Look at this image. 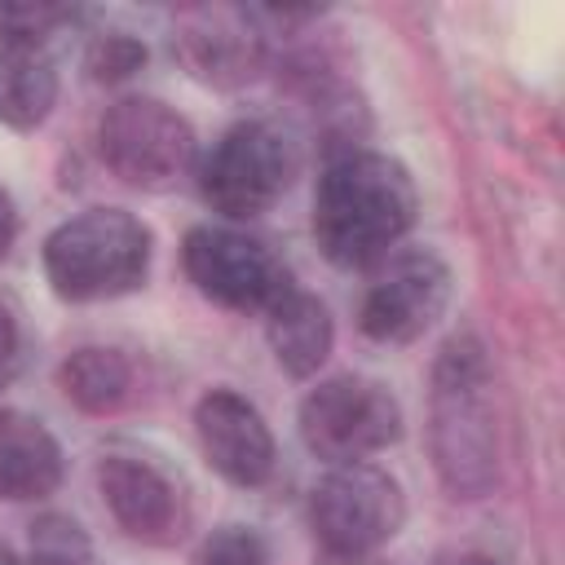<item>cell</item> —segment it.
<instances>
[{"label": "cell", "instance_id": "1", "mask_svg": "<svg viewBox=\"0 0 565 565\" xmlns=\"http://www.w3.org/2000/svg\"><path fill=\"white\" fill-rule=\"evenodd\" d=\"M419 194L406 163L380 150H344L327 163L313 194V238L340 269L388 256L415 225Z\"/></svg>", "mask_w": 565, "mask_h": 565}, {"label": "cell", "instance_id": "2", "mask_svg": "<svg viewBox=\"0 0 565 565\" xmlns=\"http://www.w3.org/2000/svg\"><path fill=\"white\" fill-rule=\"evenodd\" d=\"M490 358L472 331L441 344L428 393V446L441 486L455 499H486L499 481V419L490 397Z\"/></svg>", "mask_w": 565, "mask_h": 565}, {"label": "cell", "instance_id": "3", "mask_svg": "<svg viewBox=\"0 0 565 565\" xmlns=\"http://www.w3.org/2000/svg\"><path fill=\"white\" fill-rule=\"evenodd\" d=\"M154 238L124 207H88L44 238V278L71 305L115 300L146 282Z\"/></svg>", "mask_w": 565, "mask_h": 565}, {"label": "cell", "instance_id": "4", "mask_svg": "<svg viewBox=\"0 0 565 565\" xmlns=\"http://www.w3.org/2000/svg\"><path fill=\"white\" fill-rule=\"evenodd\" d=\"M291 177H296V146L269 119L230 124L194 168L203 203L230 221L265 216L287 194Z\"/></svg>", "mask_w": 565, "mask_h": 565}, {"label": "cell", "instance_id": "5", "mask_svg": "<svg viewBox=\"0 0 565 565\" xmlns=\"http://www.w3.org/2000/svg\"><path fill=\"white\" fill-rule=\"evenodd\" d=\"M406 494L375 463H340L309 490V530L335 561H362L397 539Z\"/></svg>", "mask_w": 565, "mask_h": 565}, {"label": "cell", "instance_id": "6", "mask_svg": "<svg viewBox=\"0 0 565 565\" xmlns=\"http://www.w3.org/2000/svg\"><path fill=\"white\" fill-rule=\"evenodd\" d=\"M300 437L331 468L366 463L371 455L388 450L402 437V406L380 380L331 375L305 393Z\"/></svg>", "mask_w": 565, "mask_h": 565}, {"label": "cell", "instance_id": "7", "mask_svg": "<svg viewBox=\"0 0 565 565\" xmlns=\"http://www.w3.org/2000/svg\"><path fill=\"white\" fill-rule=\"evenodd\" d=\"M102 163L132 190H172L199 159L194 128L159 97H124L97 124Z\"/></svg>", "mask_w": 565, "mask_h": 565}, {"label": "cell", "instance_id": "8", "mask_svg": "<svg viewBox=\"0 0 565 565\" xmlns=\"http://www.w3.org/2000/svg\"><path fill=\"white\" fill-rule=\"evenodd\" d=\"M185 278L216 305L238 313H265L291 282L287 265L252 234L230 225H194L181 238Z\"/></svg>", "mask_w": 565, "mask_h": 565}, {"label": "cell", "instance_id": "9", "mask_svg": "<svg viewBox=\"0 0 565 565\" xmlns=\"http://www.w3.org/2000/svg\"><path fill=\"white\" fill-rule=\"evenodd\" d=\"M450 291H455L450 265L437 252L428 247L393 252L358 305V327L375 344H411L446 313Z\"/></svg>", "mask_w": 565, "mask_h": 565}, {"label": "cell", "instance_id": "10", "mask_svg": "<svg viewBox=\"0 0 565 565\" xmlns=\"http://www.w3.org/2000/svg\"><path fill=\"white\" fill-rule=\"evenodd\" d=\"M97 490L128 539L163 547V543H177L190 525L185 486L159 459L132 455V450H110L97 463Z\"/></svg>", "mask_w": 565, "mask_h": 565}, {"label": "cell", "instance_id": "11", "mask_svg": "<svg viewBox=\"0 0 565 565\" xmlns=\"http://www.w3.org/2000/svg\"><path fill=\"white\" fill-rule=\"evenodd\" d=\"M194 433H199V450L207 459V468L216 477H225L230 486H265L274 472V433L265 424V415L234 388H212L199 397L194 406Z\"/></svg>", "mask_w": 565, "mask_h": 565}, {"label": "cell", "instance_id": "12", "mask_svg": "<svg viewBox=\"0 0 565 565\" xmlns=\"http://www.w3.org/2000/svg\"><path fill=\"white\" fill-rule=\"evenodd\" d=\"M172 53L199 84L238 88L265 66V35L252 9H194L177 22Z\"/></svg>", "mask_w": 565, "mask_h": 565}, {"label": "cell", "instance_id": "13", "mask_svg": "<svg viewBox=\"0 0 565 565\" xmlns=\"http://www.w3.org/2000/svg\"><path fill=\"white\" fill-rule=\"evenodd\" d=\"M66 459L44 419L9 406L0 411V499L31 503L62 486Z\"/></svg>", "mask_w": 565, "mask_h": 565}, {"label": "cell", "instance_id": "14", "mask_svg": "<svg viewBox=\"0 0 565 565\" xmlns=\"http://www.w3.org/2000/svg\"><path fill=\"white\" fill-rule=\"evenodd\" d=\"M265 340L278 358V366L296 380L318 375V366L331 358L335 344V327L327 305L313 291L287 287L269 309H265Z\"/></svg>", "mask_w": 565, "mask_h": 565}, {"label": "cell", "instance_id": "15", "mask_svg": "<svg viewBox=\"0 0 565 565\" xmlns=\"http://www.w3.org/2000/svg\"><path fill=\"white\" fill-rule=\"evenodd\" d=\"M57 106V66L49 49L0 44V124L31 132Z\"/></svg>", "mask_w": 565, "mask_h": 565}, {"label": "cell", "instance_id": "16", "mask_svg": "<svg viewBox=\"0 0 565 565\" xmlns=\"http://www.w3.org/2000/svg\"><path fill=\"white\" fill-rule=\"evenodd\" d=\"M57 388L84 415H115L132 393V366L115 349L84 344L57 366Z\"/></svg>", "mask_w": 565, "mask_h": 565}, {"label": "cell", "instance_id": "17", "mask_svg": "<svg viewBox=\"0 0 565 565\" xmlns=\"http://www.w3.org/2000/svg\"><path fill=\"white\" fill-rule=\"evenodd\" d=\"M88 561H93V543H88L79 521L62 516V512H44L31 525V556H26V565H88Z\"/></svg>", "mask_w": 565, "mask_h": 565}, {"label": "cell", "instance_id": "18", "mask_svg": "<svg viewBox=\"0 0 565 565\" xmlns=\"http://www.w3.org/2000/svg\"><path fill=\"white\" fill-rule=\"evenodd\" d=\"M75 18H79V9H71V4H0V44L44 49V40L57 35Z\"/></svg>", "mask_w": 565, "mask_h": 565}, {"label": "cell", "instance_id": "19", "mask_svg": "<svg viewBox=\"0 0 565 565\" xmlns=\"http://www.w3.org/2000/svg\"><path fill=\"white\" fill-rule=\"evenodd\" d=\"M146 44L128 31H106V35H93V44L84 49V66L97 84H119V79H132L141 66H146Z\"/></svg>", "mask_w": 565, "mask_h": 565}, {"label": "cell", "instance_id": "20", "mask_svg": "<svg viewBox=\"0 0 565 565\" xmlns=\"http://www.w3.org/2000/svg\"><path fill=\"white\" fill-rule=\"evenodd\" d=\"M199 565H274V552L256 525H221L203 539Z\"/></svg>", "mask_w": 565, "mask_h": 565}, {"label": "cell", "instance_id": "21", "mask_svg": "<svg viewBox=\"0 0 565 565\" xmlns=\"http://www.w3.org/2000/svg\"><path fill=\"white\" fill-rule=\"evenodd\" d=\"M13 358H18V318L0 305V375L13 366Z\"/></svg>", "mask_w": 565, "mask_h": 565}, {"label": "cell", "instance_id": "22", "mask_svg": "<svg viewBox=\"0 0 565 565\" xmlns=\"http://www.w3.org/2000/svg\"><path fill=\"white\" fill-rule=\"evenodd\" d=\"M13 234H18V207H13V194L0 185V256L9 252Z\"/></svg>", "mask_w": 565, "mask_h": 565}, {"label": "cell", "instance_id": "23", "mask_svg": "<svg viewBox=\"0 0 565 565\" xmlns=\"http://www.w3.org/2000/svg\"><path fill=\"white\" fill-rule=\"evenodd\" d=\"M446 565H499L494 556H481V552H463V556H450Z\"/></svg>", "mask_w": 565, "mask_h": 565}, {"label": "cell", "instance_id": "24", "mask_svg": "<svg viewBox=\"0 0 565 565\" xmlns=\"http://www.w3.org/2000/svg\"><path fill=\"white\" fill-rule=\"evenodd\" d=\"M0 565H22V561L13 556V547H9V543H0Z\"/></svg>", "mask_w": 565, "mask_h": 565}]
</instances>
